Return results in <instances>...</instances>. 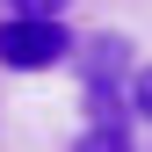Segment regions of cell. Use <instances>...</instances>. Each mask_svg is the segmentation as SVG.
Segmentation results:
<instances>
[{"instance_id":"cell-4","label":"cell","mask_w":152,"mask_h":152,"mask_svg":"<svg viewBox=\"0 0 152 152\" xmlns=\"http://www.w3.org/2000/svg\"><path fill=\"white\" fill-rule=\"evenodd\" d=\"M130 109L152 123V65H138V72H130Z\"/></svg>"},{"instance_id":"cell-1","label":"cell","mask_w":152,"mask_h":152,"mask_svg":"<svg viewBox=\"0 0 152 152\" xmlns=\"http://www.w3.org/2000/svg\"><path fill=\"white\" fill-rule=\"evenodd\" d=\"M65 58H72L65 15H7V22H0V65L7 72H51Z\"/></svg>"},{"instance_id":"cell-3","label":"cell","mask_w":152,"mask_h":152,"mask_svg":"<svg viewBox=\"0 0 152 152\" xmlns=\"http://www.w3.org/2000/svg\"><path fill=\"white\" fill-rule=\"evenodd\" d=\"M72 152H138V145H130L123 123H87L80 138H72Z\"/></svg>"},{"instance_id":"cell-2","label":"cell","mask_w":152,"mask_h":152,"mask_svg":"<svg viewBox=\"0 0 152 152\" xmlns=\"http://www.w3.org/2000/svg\"><path fill=\"white\" fill-rule=\"evenodd\" d=\"M123 72H130V36H116V29L94 36L87 44V87H116Z\"/></svg>"},{"instance_id":"cell-5","label":"cell","mask_w":152,"mask_h":152,"mask_svg":"<svg viewBox=\"0 0 152 152\" xmlns=\"http://www.w3.org/2000/svg\"><path fill=\"white\" fill-rule=\"evenodd\" d=\"M72 0H7V15H65Z\"/></svg>"}]
</instances>
